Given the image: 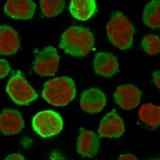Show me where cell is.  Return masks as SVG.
<instances>
[{
  "instance_id": "6da1fadb",
  "label": "cell",
  "mask_w": 160,
  "mask_h": 160,
  "mask_svg": "<svg viewBox=\"0 0 160 160\" xmlns=\"http://www.w3.org/2000/svg\"><path fill=\"white\" fill-rule=\"evenodd\" d=\"M94 40L93 34L87 28L73 26L63 33L59 48L72 56H86L93 49Z\"/></svg>"
},
{
  "instance_id": "7a4b0ae2",
  "label": "cell",
  "mask_w": 160,
  "mask_h": 160,
  "mask_svg": "<svg viewBox=\"0 0 160 160\" xmlns=\"http://www.w3.org/2000/svg\"><path fill=\"white\" fill-rule=\"evenodd\" d=\"M42 95L49 104L57 107L64 106L76 97V86L69 77L56 78L45 83Z\"/></svg>"
},
{
  "instance_id": "3957f363",
  "label": "cell",
  "mask_w": 160,
  "mask_h": 160,
  "mask_svg": "<svg viewBox=\"0 0 160 160\" xmlns=\"http://www.w3.org/2000/svg\"><path fill=\"white\" fill-rule=\"evenodd\" d=\"M106 29L109 40L113 45L122 50L131 48L135 29L122 13L116 12L113 13Z\"/></svg>"
},
{
  "instance_id": "277c9868",
  "label": "cell",
  "mask_w": 160,
  "mask_h": 160,
  "mask_svg": "<svg viewBox=\"0 0 160 160\" xmlns=\"http://www.w3.org/2000/svg\"><path fill=\"white\" fill-rule=\"evenodd\" d=\"M6 91L15 103L18 105L29 104L38 98V95L29 85L21 71H18L8 81Z\"/></svg>"
},
{
  "instance_id": "5b68a950",
  "label": "cell",
  "mask_w": 160,
  "mask_h": 160,
  "mask_svg": "<svg viewBox=\"0 0 160 160\" xmlns=\"http://www.w3.org/2000/svg\"><path fill=\"white\" fill-rule=\"evenodd\" d=\"M33 129L42 138H48L59 134L63 123L60 114L52 110L39 112L33 118Z\"/></svg>"
},
{
  "instance_id": "8992f818",
  "label": "cell",
  "mask_w": 160,
  "mask_h": 160,
  "mask_svg": "<svg viewBox=\"0 0 160 160\" xmlns=\"http://www.w3.org/2000/svg\"><path fill=\"white\" fill-rule=\"evenodd\" d=\"M59 64V57L56 49L52 46H48L38 53L33 68L42 77L52 76L57 71Z\"/></svg>"
},
{
  "instance_id": "52a82bcc",
  "label": "cell",
  "mask_w": 160,
  "mask_h": 160,
  "mask_svg": "<svg viewBox=\"0 0 160 160\" xmlns=\"http://www.w3.org/2000/svg\"><path fill=\"white\" fill-rule=\"evenodd\" d=\"M141 95L142 92L135 86L125 84L118 87L114 97L116 102L120 108L128 110L139 105Z\"/></svg>"
},
{
  "instance_id": "ba28073f",
  "label": "cell",
  "mask_w": 160,
  "mask_h": 160,
  "mask_svg": "<svg viewBox=\"0 0 160 160\" xmlns=\"http://www.w3.org/2000/svg\"><path fill=\"white\" fill-rule=\"evenodd\" d=\"M122 119L115 109L107 113L102 119L98 128L99 135L104 138H119L125 132Z\"/></svg>"
},
{
  "instance_id": "9c48e42d",
  "label": "cell",
  "mask_w": 160,
  "mask_h": 160,
  "mask_svg": "<svg viewBox=\"0 0 160 160\" xmlns=\"http://www.w3.org/2000/svg\"><path fill=\"white\" fill-rule=\"evenodd\" d=\"M24 127V120L18 111L5 109L0 114V130L4 135L18 134Z\"/></svg>"
},
{
  "instance_id": "30bf717a",
  "label": "cell",
  "mask_w": 160,
  "mask_h": 160,
  "mask_svg": "<svg viewBox=\"0 0 160 160\" xmlns=\"http://www.w3.org/2000/svg\"><path fill=\"white\" fill-rule=\"evenodd\" d=\"M106 103L105 94L97 88H92L84 91L80 99L81 108L88 113L99 112L104 108Z\"/></svg>"
},
{
  "instance_id": "8fae6325",
  "label": "cell",
  "mask_w": 160,
  "mask_h": 160,
  "mask_svg": "<svg viewBox=\"0 0 160 160\" xmlns=\"http://www.w3.org/2000/svg\"><path fill=\"white\" fill-rule=\"evenodd\" d=\"M36 5L30 0L7 1L4 7L7 15L16 19H32Z\"/></svg>"
},
{
  "instance_id": "7c38bea8",
  "label": "cell",
  "mask_w": 160,
  "mask_h": 160,
  "mask_svg": "<svg viewBox=\"0 0 160 160\" xmlns=\"http://www.w3.org/2000/svg\"><path fill=\"white\" fill-rule=\"evenodd\" d=\"M100 148L99 139L97 134L83 128L80 129L77 142V151L81 156L92 158L97 154Z\"/></svg>"
},
{
  "instance_id": "4fadbf2b",
  "label": "cell",
  "mask_w": 160,
  "mask_h": 160,
  "mask_svg": "<svg viewBox=\"0 0 160 160\" xmlns=\"http://www.w3.org/2000/svg\"><path fill=\"white\" fill-rule=\"evenodd\" d=\"M93 68L97 74L110 77L118 71L119 64L118 59L110 53L98 52L93 62Z\"/></svg>"
},
{
  "instance_id": "5bb4252c",
  "label": "cell",
  "mask_w": 160,
  "mask_h": 160,
  "mask_svg": "<svg viewBox=\"0 0 160 160\" xmlns=\"http://www.w3.org/2000/svg\"><path fill=\"white\" fill-rule=\"evenodd\" d=\"M20 48L19 37L10 27L0 26V55H10L17 52Z\"/></svg>"
},
{
  "instance_id": "9a60e30c",
  "label": "cell",
  "mask_w": 160,
  "mask_h": 160,
  "mask_svg": "<svg viewBox=\"0 0 160 160\" xmlns=\"http://www.w3.org/2000/svg\"><path fill=\"white\" fill-rule=\"evenodd\" d=\"M97 5L94 0L71 1L70 11L72 17L79 20L86 21L94 15Z\"/></svg>"
},
{
  "instance_id": "2e32d148",
  "label": "cell",
  "mask_w": 160,
  "mask_h": 160,
  "mask_svg": "<svg viewBox=\"0 0 160 160\" xmlns=\"http://www.w3.org/2000/svg\"><path fill=\"white\" fill-rule=\"evenodd\" d=\"M138 116L145 124L151 127H156L160 125V108L152 104H146L139 108Z\"/></svg>"
},
{
  "instance_id": "e0dca14e",
  "label": "cell",
  "mask_w": 160,
  "mask_h": 160,
  "mask_svg": "<svg viewBox=\"0 0 160 160\" xmlns=\"http://www.w3.org/2000/svg\"><path fill=\"white\" fill-rule=\"evenodd\" d=\"M159 0L152 1L146 5L144 10L142 20L150 28H159L160 25Z\"/></svg>"
},
{
  "instance_id": "ac0fdd59",
  "label": "cell",
  "mask_w": 160,
  "mask_h": 160,
  "mask_svg": "<svg viewBox=\"0 0 160 160\" xmlns=\"http://www.w3.org/2000/svg\"><path fill=\"white\" fill-rule=\"evenodd\" d=\"M40 4L43 14L47 17H52L57 16L62 12L64 9L66 2L62 0H42L40 1Z\"/></svg>"
},
{
  "instance_id": "d6986e66",
  "label": "cell",
  "mask_w": 160,
  "mask_h": 160,
  "mask_svg": "<svg viewBox=\"0 0 160 160\" xmlns=\"http://www.w3.org/2000/svg\"><path fill=\"white\" fill-rule=\"evenodd\" d=\"M142 46L148 55H157L160 51V38L155 34H148L142 39Z\"/></svg>"
},
{
  "instance_id": "ffe728a7",
  "label": "cell",
  "mask_w": 160,
  "mask_h": 160,
  "mask_svg": "<svg viewBox=\"0 0 160 160\" xmlns=\"http://www.w3.org/2000/svg\"><path fill=\"white\" fill-rule=\"evenodd\" d=\"M10 69L8 62L4 59H0V79L7 76Z\"/></svg>"
},
{
  "instance_id": "44dd1931",
  "label": "cell",
  "mask_w": 160,
  "mask_h": 160,
  "mask_svg": "<svg viewBox=\"0 0 160 160\" xmlns=\"http://www.w3.org/2000/svg\"><path fill=\"white\" fill-rule=\"evenodd\" d=\"M152 81L155 85H156V87L160 89V71H155L153 73V78H152Z\"/></svg>"
},
{
  "instance_id": "7402d4cb",
  "label": "cell",
  "mask_w": 160,
  "mask_h": 160,
  "mask_svg": "<svg viewBox=\"0 0 160 160\" xmlns=\"http://www.w3.org/2000/svg\"><path fill=\"white\" fill-rule=\"evenodd\" d=\"M4 160H25L24 156L19 154H13L9 155Z\"/></svg>"
},
{
  "instance_id": "603a6c76",
  "label": "cell",
  "mask_w": 160,
  "mask_h": 160,
  "mask_svg": "<svg viewBox=\"0 0 160 160\" xmlns=\"http://www.w3.org/2000/svg\"><path fill=\"white\" fill-rule=\"evenodd\" d=\"M117 160H138L136 156L131 154L122 155Z\"/></svg>"
},
{
  "instance_id": "cb8c5ba5",
  "label": "cell",
  "mask_w": 160,
  "mask_h": 160,
  "mask_svg": "<svg viewBox=\"0 0 160 160\" xmlns=\"http://www.w3.org/2000/svg\"><path fill=\"white\" fill-rule=\"evenodd\" d=\"M159 160L157 159V160Z\"/></svg>"
}]
</instances>
